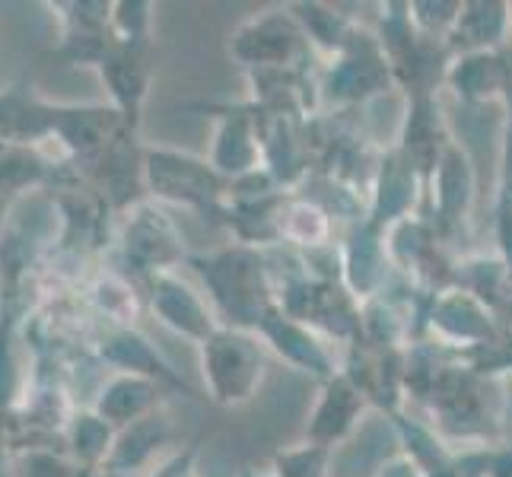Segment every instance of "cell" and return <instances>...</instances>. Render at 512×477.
I'll return each instance as SVG.
<instances>
[{
	"label": "cell",
	"mask_w": 512,
	"mask_h": 477,
	"mask_svg": "<svg viewBox=\"0 0 512 477\" xmlns=\"http://www.w3.org/2000/svg\"><path fill=\"white\" fill-rule=\"evenodd\" d=\"M58 105L32 86H7L0 90V144L48 150L55 140Z\"/></svg>",
	"instance_id": "6da1fadb"
},
{
	"label": "cell",
	"mask_w": 512,
	"mask_h": 477,
	"mask_svg": "<svg viewBox=\"0 0 512 477\" xmlns=\"http://www.w3.org/2000/svg\"><path fill=\"white\" fill-rule=\"evenodd\" d=\"M121 112L115 105H58V125L55 140H51V153L55 147L64 153V159H93L109 150L112 137L118 131Z\"/></svg>",
	"instance_id": "7a4b0ae2"
},
{
	"label": "cell",
	"mask_w": 512,
	"mask_h": 477,
	"mask_svg": "<svg viewBox=\"0 0 512 477\" xmlns=\"http://www.w3.org/2000/svg\"><path fill=\"white\" fill-rule=\"evenodd\" d=\"M64 159L39 147L0 144V201L16 204L29 191H48L58 182Z\"/></svg>",
	"instance_id": "3957f363"
},
{
	"label": "cell",
	"mask_w": 512,
	"mask_h": 477,
	"mask_svg": "<svg viewBox=\"0 0 512 477\" xmlns=\"http://www.w3.org/2000/svg\"><path fill=\"white\" fill-rule=\"evenodd\" d=\"M67 449L74 455L80 468H93L99 462H109L112 455V423L102 420L96 411H80L70 414L67 423Z\"/></svg>",
	"instance_id": "277c9868"
},
{
	"label": "cell",
	"mask_w": 512,
	"mask_h": 477,
	"mask_svg": "<svg viewBox=\"0 0 512 477\" xmlns=\"http://www.w3.org/2000/svg\"><path fill=\"white\" fill-rule=\"evenodd\" d=\"M147 408V385L134 376H118L102 385L96 398V414L109 423H128Z\"/></svg>",
	"instance_id": "5b68a950"
},
{
	"label": "cell",
	"mask_w": 512,
	"mask_h": 477,
	"mask_svg": "<svg viewBox=\"0 0 512 477\" xmlns=\"http://www.w3.org/2000/svg\"><path fill=\"white\" fill-rule=\"evenodd\" d=\"M26 477H80V465L67 462L64 455H55L48 446H35L23 455Z\"/></svg>",
	"instance_id": "8992f818"
},
{
	"label": "cell",
	"mask_w": 512,
	"mask_h": 477,
	"mask_svg": "<svg viewBox=\"0 0 512 477\" xmlns=\"http://www.w3.org/2000/svg\"><path fill=\"white\" fill-rule=\"evenodd\" d=\"M10 210H13L10 201H0V239H4V233L10 229Z\"/></svg>",
	"instance_id": "52a82bcc"
},
{
	"label": "cell",
	"mask_w": 512,
	"mask_h": 477,
	"mask_svg": "<svg viewBox=\"0 0 512 477\" xmlns=\"http://www.w3.org/2000/svg\"><path fill=\"white\" fill-rule=\"evenodd\" d=\"M0 303H4V268H0Z\"/></svg>",
	"instance_id": "ba28073f"
}]
</instances>
